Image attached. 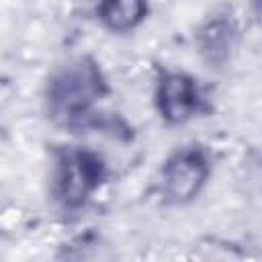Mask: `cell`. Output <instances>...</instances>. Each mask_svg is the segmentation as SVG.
Here are the masks:
<instances>
[{"label": "cell", "mask_w": 262, "mask_h": 262, "mask_svg": "<svg viewBox=\"0 0 262 262\" xmlns=\"http://www.w3.org/2000/svg\"><path fill=\"white\" fill-rule=\"evenodd\" d=\"M111 94L100 61L90 53H78L49 70L41 88V106L51 125L76 133L98 127L100 106Z\"/></svg>", "instance_id": "6da1fadb"}, {"label": "cell", "mask_w": 262, "mask_h": 262, "mask_svg": "<svg viewBox=\"0 0 262 262\" xmlns=\"http://www.w3.org/2000/svg\"><path fill=\"white\" fill-rule=\"evenodd\" d=\"M111 180L106 158L82 143L55 145L49 162V199L63 217L84 213Z\"/></svg>", "instance_id": "7a4b0ae2"}, {"label": "cell", "mask_w": 262, "mask_h": 262, "mask_svg": "<svg viewBox=\"0 0 262 262\" xmlns=\"http://www.w3.org/2000/svg\"><path fill=\"white\" fill-rule=\"evenodd\" d=\"M215 160L205 143L188 141L176 145L162 160L158 170V190L166 205H192L209 186Z\"/></svg>", "instance_id": "3957f363"}, {"label": "cell", "mask_w": 262, "mask_h": 262, "mask_svg": "<svg viewBox=\"0 0 262 262\" xmlns=\"http://www.w3.org/2000/svg\"><path fill=\"white\" fill-rule=\"evenodd\" d=\"M151 102L166 127H184L211 108L201 80L186 70L170 66L156 68Z\"/></svg>", "instance_id": "277c9868"}, {"label": "cell", "mask_w": 262, "mask_h": 262, "mask_svg": "<svg viewBox=\"0 0 262 262\" xmlns=\"http://www.w3.org/2000/svg\"><path fill=\"white\" fill-rule=\"evenodd\" d=\"M242 43V20L231 6H215L194 27V53L211 72H223Z\"/></svg>", "instance_id": "5b68a950"}, {"label": "cell", "mask_w": 262, "mask_h": 262, "mask_svg": "<svg viewBox=\"0 0 262 262\" xmlns=\"http://www.w3.org/2000/svg\"><path fill=\"white\" fill-rule=\"evenodd\" d=\"M151 14L149 0H96L94 16L108 35H131L141 29Z\"/></svg>", "instance_id": "8992f818"}]
</instances>
